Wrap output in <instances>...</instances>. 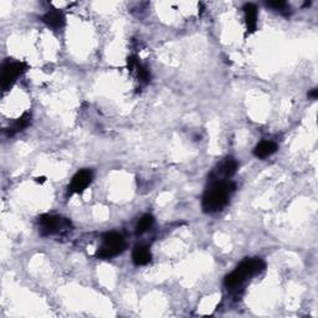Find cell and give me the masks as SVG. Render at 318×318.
I'll list each match as a JSON object with an SVG mask.
<instances>
[{
	"label": "cell",
	"instance_id": "6da1fadb",
	"mask_svg": "<svg viewBox=\"0 0 318 318\" xmlns=\"http://www.w3.org/2000/svg\"><path fill=\"white\" fill-rule=\"evenodd\" d=\"M234 190V183L226 182V180H216L206 189L201 201V208L205 213H218L229 203V198Z\"/></svg>",
	"mask_w": 318,
	"mask_h": 318
},
{
	"label": "cell",
	"instance_id": "7a4b0ae2",
	"mask_svg": "<svg viewBox=\"0 0 318 318\" xmlns=\"http://www.w3.org/2000/svg\"><path fill=\"white\" fill-rule=\"evenodd\" d=\"M265 269V262L261 259H248L236 267L235 271L225 277V286L227 288H237L249 277L260 274Z\"/></svg>",
	"mask_w": 318,
	"mask_h": 318
},
{
	"label": "cell",
	"instance_id": "3957f363",
	"mask_svg": "<svg viewBox=\"0 0 318 318\" xmlns=\"http://www.w3.org/2000/svg\"><path fill=\"white\" fill-rule=\"evenodd\" d=\"M126 249V243L122 235L117 232H107L103 235V246L99 249L96 256L99 259H111L122 254Z\"/></svg>",
	"mask_w": 318,
	"mask_h": 318
},
{
	"label": "cell",
	"instance_id": "277c9868",
	"mask_svg": "<svg viewBox=\"0 0 318 318\" xmlns=\"http://www.w3.org/2000/svg\"><path fill=\"white\" fill-rule=\"evenodd\" d=\"M39 224L40 232L44 236L61 234V232L71 230L70 220L57 215H42L41 218H39Z\"/></svg>",
	"mask_w": 318,
	"mask_h": 318
},
{
	"label": "cell",
	"instance_id": "5b68a950",
	"mask_svg": "<svg viewBox=\"0 0 318 318\" xmlns=\"http://www.w3.org/2000/svg\"><path fill=\"white\" fill-rule=\"evenodd\" d=\"M28 66L26 63L20 62V61H7L3 65L2 71V89L3 91L9 90L13 85L15 84L18 77L23 75L26 71Z\"/></svg>",
	"mask_w": 318,
	"mask_h": 318
},
{
	"label": "cell",
	"instance_id": "8992f818",
	"mask_svg": "<svg viewBox=\"0 0 318 318\" xmlns=\"http://www.w3.org/2000/svg\"><path fill=\"white\" fill-rule=\"evenodd\" d=\"M92 178H94V173L90 169H82V171L77 172L71 180V184L68 187V194L72 195L84 192L91 184Z\"/></svg>",
	"mask_w": 318,
	"mask_h": 318
},
{
	"label": "cell",
	"instance_id": "52a82bcc",
	"mask_svg": "<svg viewBox=\"0 0 318 318\" xmlns=\"http://www.w3.org/2000/svg\"><path fill=\"white\" fill-rule=\"evenodd\" d=\"M244 15H245L246 28L249 33H255L258 28V8L253 3H248L243 8Z\"/></svg>",
	"mask_w": 318,
	"mask_h": 318
},
{
	"label": "cell",
	"instance_id": "ba28073f",
	"mask_svg": "<svg viewBox=\"0 0 318 318\" xmlns=\"http://www.w3.org/2000/svg\"><path fill=\"white\" fill-rule=\"evenodd\" d=\"M65 15L60 10H52V12L46 13V14L42 17V21L49 26L50 29H54V30H59L65 25Z\"/></svg>",
	"mask_w": 318,
	"mask_h": 318
},
{
	"label": "cell",
	"instance_id": "9c48e42d",
	"mask_svg": "<svg viewBox=\"0 0 318 318\" xmlns=\"http://www.w3.org/2000/svg\"><path fill=\"white\" fill-rule=\"evenodd\" d=\"M277 150V144L271 140H262L254 149V154L258 158H267Z\"/></svg>",
	"mask_w": 318,
	"mask_h": 318
},
{
	"label": "cell",
	"instance_id": "30bf717a",
	"mask_svg": "<svg viewBox=\"0 0 318 318\" xmlns=\"http://www.w3.org/2000/svg\"><path fill=\"white\" fill-rule=\"evenodd\" d=\"M152 259V254H150L149 249L147 246H136L132 254V260H133L134 265L137 266H142V265H147Z\"/></svg>",
	"mask_w": 318,
	"mask_h": 318
},
{
	"label": "cell",
	"instance_id": "8fae6325",
	"mask_svg": "<svg viewBox=\"0 0 318 318\" xmlns=\"http://www.w3.org/2000/svg\"><path fill=\"white\" fill-rule=\"evenodd\" d=\"M237 171V162L234 158H226L219 167V173L225 178H231Z\"/></svg>",
	"mask_w": 318,
	"mask_h": 318
},
{
	"label": "cell",
	"instance_id": "7c38bea8",
	"mask_svg": "<svg viewBox=\"0 0 318 318\" xmlns=\"http://www.w3.org/2000/svg\"><path fill=\"white\" fill-rule=\"evenodd\" d=\"M30 121H31V115H29V113H24V115L18 118L17 121L13 123V126L9 128L10 134H14V133H17V132H20V131H23V129H25L26 127L30 124Z\"/></svg>",
	"mask_w": 318,
	"mask_h": 318
},
{
	"label": "cell",
	"instance_id": "4fadbf2b",
	"mask_svg": "<svg viewBox=\"0 0 318 318\" xmlns=\"http://www.w3.org/2000/svg\"><path fill=\"white\" fill-rule=\"evenodd\" d=\"M153 222H154V218H153L150 214H145V215H143L142 218L139 219L138 224H137V226H136V234L137 235L144 234L145 231H148V230L152 227Z\"/></svg>",
	"mask_w": 318,
	"mask_h": 318
},
{
	"label": "cell",
	"instance_id": "5bb4252c",
	"mask_svg": "<svg viewBox=\"0 0 318 318\" xmlns=\"http://www.w3.org/2000/svg\"><path fill=\"white\" fill-rule=\"evenodd\" d=\"M137 68V73H138V77L142 82H144V84H147V82H149L150 80V73H149V70H148L147 67H144L143 65H140V63L138 62L136 66Z\"/></svg>",
	"mask_w": 318,
	"mask_h": 318
},
{
	"label": "cell",
	"instance_id": "9a60e30c",
	"mask_svg": "<svg viewBox=\"0 0 318 318\" xmlns=\"http://www.w3.org/2000/svg\"><path fill=\"white\" fill-rule=\"evenodd\" d=\"M267 7L272 8L274 10H277V12L280 13H285V14H287V12H286V9H287V3L282 2V0H276V2H269L266 3Z\"/></svg>",
	"mask_w": 318,
	"mask_h": 318
},
{
	"label": "cell",
	"instance_id": "2e32d148",
	"mask_svg": "<svg viewBox=\"0 0 318 318\" xmlns=\"http://www.w3.org/2000/svg\"><path fill=\"white\" fill-rule=\"evenodd\" d=\"M137 63H138V61H137L134 56H129L128 59H127V67H128L129 71H133L134 68H136Z\"/></svg>",
	"mask_w": 318,
	"mask_h": 318
},
{
	"label": "cell",
	"instance_id": "e0dca14e",
	"mask_svg": "<svg viewBox=\"0 0 318 318\" xmlns=\"http://www.w3.org/2000/svg\"><path fill=\"white\" fill-rule=\"evenodd\" d=\"M317 96H318V90H317V89H313V90H312V91L308 92V97H309V99L316 100Z\"/></svg>",
	"mask_w": 318,
	"mask_h": 318
}]
</instances>
